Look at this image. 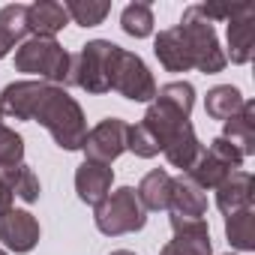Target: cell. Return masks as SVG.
Masks as SVG:
<instances>
[{
    "instance_id": "obj_1",
    "label": "cell",
    "mask_w": 255,
    "mask_h": 255,
    "mask_svg": "<svg viewBox=\"0 0 255 255\" xmlns=\"http://www.w3.org/2000/svg\"><path fill=\"white\" fill-rule=\"evenodd\" d=\"M36 123H42L45 129L51 132L54 144L63 147V150H81L84 147V138H87V120H84V111L81 105L57 84H51L33 114Z\"/></svg>"
},
{
    "instance_id": "obj_2",
    "label": "cell",
    "mask_w": 255,
    "mask_h": 255,
    "mask_svg": "<svg viewBox=\"0 0 255 255\" xmlns=\"http://www.w3.org/2000/svg\"><path fill=\"white\" fill-rule=\"evenodd\" d=\"M180 33L186 39V48L192 54V69L204 72V75H216L225 69V51L219 48V36L213 30V21L204 18L201 6H189L180 18Z\"/></svg>"
},
{
    "instance_id": "obj_3",
    "label": "cell",
    "mask_w": 255,
    "mask_h": 255,
    "mask_svg": "<svg viewBox=\"0 0 255 255\" xmlns=\"http://www.w3.org/2000/svg\"><path fill=\"white\" fill-rule=\"evenodd\" d=\"M69 57L72 54L57 39L30 36L15 51V69L27 72V75H39V81L60 87V84H66V75H69Z\"/></svg>"
},
{
    "instance_id": "obj_4",
    "label": "cell",
    "mask_w": 255,
    "mask_h": 255,
    "mask_svg": "<svg viewBox=\"0 0 255 255\" xmlns=\"http://www.w3.org/2000/svg\"><path fill=\"white\" fill-rule=\"evenodd\" d=\"M114 42L108 39H93L87 42L78 54L69 57V75H66V84L72 87H81L87 93H108L111 84H108V72H111V57H114Z\"/></svg>"
},
{
    "instance_id": "obj_5",
    "label": "cell",
    "mask_w": 255,
    "mask_h": 255,
    "mask_svg": "<svg viewBox=\"0 0 255 255\" xmlns=\"http://www.w3.org/2000/svg\"><path fill=\"white\" fill-rule=\"evenodd\" d=\"M96 228L108 237H120V234H132L141 231L147 222V210L141 207V201L135 198L132 186H120L114 192L105 195L102 204H96Z\"/></svg>"
},
{
    "instance_id": "obj_6",
    "label": "cell",
    "mask_w": 255,
    "mask_h": 255,
    "mask_svg": "<svg viewBox=\"0 0 255 255\" xmlns=\"http://www.w3.org/2000/svg\"><path fill=\"white\" fill-rule=\"evenodd\" d=\"M108 84L111 90H117L120 96L132 99V102H153L156 99V81L147 69V63L126 51V48H114V57H111V72H108Z\"/></svg>"
},
{
    "instance_id": "obj_7",
    "label": "cell",
    "mask_w": 255,
    "mask_h": 255,
    "mask_svg": "<svg viewBox=\"0 0 255 255\" xmlns=\"http://www.w3.org/2000/svg\"><path fill=\"white\" fill-rule=\"evenodd\" d=\"M126 132H129V123L120 120V117H108L102 123H96L93 129L84 138V156L90 162H102L111 165L123 150H126Z\"/></svg>"
},
{
    "instance_id": "obj_8",
    "label": "cell",
    "mask_w": 255,
    "mask_h": 255,
    "mask_svg": "<svg viewBox=\"0 0 255 255\" xmlns=\"http://www.w3.org/2000/svg\"><path fill=\"white\" fill-rule=\"evenodd\" d=\"M171 228H174V240H168L159 255H210L213 252L210 228L204 219L171 216Z\"/></svg>"
},
{
    "instance_id": "obj_9",
    "label": "cell",
    "mask_w": 255,
    "mask_h": 255,
    "mask_svg": "<svg viewBox=\"0 0 255 255\" xmlns=\"http://www.w3.org/2000/svg\"><path fill=\"white\" fill-rule=\"evenodd\" d=\"M51 84L45 81H15V84H6L3 93H0V114L6 117H15V120H33L45 90Z\"/></svg>"
},
{
    "instance_id": "obj_10",
    "label": "cell",
    "mask_w": 255,
    "mask_h": 255,
    "mask_svg": "<svg viewBox=\"0 0 255 255\" xmlns=\"http://www.w3.org/2000/svg\"><path fill=\"white\" fill-rule=\"evenodd\" d=\"M0 240L12 252H30L39 243V222L27 210H6L0 216Z\"/></svg>"
},
{
    "instance_id": "obj_11",
    "label": "cell",
    "mask_w": 255,
    "mask_h": 255,
    "mask_svg": "<svg viewBox=\"0 0 255 255\" xmlns=\"http://www.w3.org/2000/svg\"><path fill=\"white\" fill-rule=\"evenodd\" d=\"M111 183H114V171L111 165H102V162H90L84 159L75 171V192L84 204L96 207L105 201V195L111 192Z\"/></svg>"
},
{
    "instance_id": "obj_12",
    "label": "cell",
    "mask_w": 255,
    "mask_h": 255,
    "mask_svg": "<svg viewBox=\"0 0 255 255\" xmlns=\"http://www.w3.org/2000/svg\"><path fill=\"white\" fill-rule=\"evenodd\" d=\"M168 210H171V216H180V219H204V213H207V192L189 174H180V177L171 180Z\"/></svg>"
},
{
    "instance_id": "obj_13",
    "label": "cell",
    "mask_w": 255,
    "mask_h": 255,
    "mask_svg": "<svg viewBox=\"0 0 255 255\" xmlns=\"http://www.w3.org/2000/svg\"><path fill=\"white\" fill-rule=\"evenodd\" d=\"M252 189H255V180L249 171L237 168L231 171L219 186H216V207L228 216L234 210H243V207H252Z\"/></svg>"
},
{
    "instance_id": "obj_14",
    "label": "cell",
    "mask_w": 255,
    "mask_h": 255,
    "mask_svg": "<svg viewBox=\"0 0 255 255\" xmlns=\"http://www.w3.org/2000/svg\"><path fill=\"white\" fill-rule=\"evenodd\" d=\"M183 123H189V117L180 114L177 108H171V105L162 102V99H153L150 108H147V114H144V120H141V126H144V129L159 141L162 150H165V144L171 141V135L180 129Z\"/></svg>"
},
{
    "instance_id": "obj_15",
    "label": "cell",
    "mask_w": 255,
    "mask_h": 255,
    "mask_svg": "<svg viewBox=\"0 0 255 255\" xmlns=\"http://www.w3.org/2000/svg\"><path fill=\"white\" fill-rule=\"evenodd\" d=\"M66 24H69V15H66V6L63 3H54V0H39V3H30L27 6V30L33 36L54 39V33H60Z\"/></svg>"
},
{
    "instance_id": "obj_16",
    "label": "cell",
    "mask_w": 255,
    "mask_h": 255,
    "mask_svg": "<svg viewBox=\"0 0 255 255\" xmlns=\"http://www.w3.org/2000/svg\"><path fill=\"white\" fill-rule=\"evenodd\" d=\"M153 54L159 57V63L168 72H189L192 69V54L186 48V39L180 33V27H168L156 36L153 42Z\"/></svg>"
},
{
    "instance_id": "obj_17",
    "label": "cell",
    "mask_w": 255,
    "mask_h": 255,
    "mask_svg": "<svg viewBox=\"0 0 255 255\" xmlns=\"http://www.w3.org/2000/svg\"><path fill=\"white\" fill-rule=\"evenodd\" d=\"M222 138L231 141L243 153V159L255 153V102H243V108L225 120Z\"/></svg>"
},
{
    "instance_id": "obj_18",
    "label": "cell",
    "mask_w": 255,
    "mask_h": 255,
    "mask_svg": "<svg viewBox=\"0 0 255 255\" xmlns=\"http://www.w3.org/2000/svg\"><path fill=\"white\" fill-rule=\"evenodd\" d=\"M201 141H198V135H195V129H192V123H183L180 129L171 135V141L165 144V159L174 165V168H180L183 174L195 165V159L201 156Z\"/></svg>"
},
{
    "instance_id": "obj_19",
    "label": "cell",
    "mask_w": 255,
    "mask_h": 255,
    "mask_svg": "<svg viewBox=\"0 0 255 255\" xmlns=\"http://www.w3.org/2000/svg\"><path fill=\"white\" fill-rule=\"evenodd\" d=\"M171 174L162 171V168H153L141 177L138 189H135V198L141 201L144 210H168V201H171Z\"/></svg>"
},
{
    "instance_id": "obj_20",
    "label": "cell",
    "mask_w": 255,
    "mask_h": 255,
    "mask_svg": "<svg viewBox=\"0 0 255 255\" xmlns=\"http://www.w3.org/2000/svg\"><path fill=\"white\" fill-rule=\"evenodd\" d=\"M255 48V15H243L228 21V54L225 60L231 63H249Z\"/></svg>"
},
{
    "instance_id": "obj_21",
    "label": "cell",
    "mask_w": 255,
    "mask_h": 255,
    "mask_svg": "<svg viewBox=\"0 0 255 255\" xmlns=\"http://www.w3.org/2000/svg\"><path fill=\"white\" fill-rule=\"evenodd\" d=\"M225 237L234 249L240 252H252L255 249V210L243 207L225 216Z\"/></svg>"
},
{
    "instance_id": "obj_22",
    "label": "cell",
    "mask_w": 255,
    "mask_h": 255,
    "mask_svg": "<svg viewBox=\"0 0 255 255\" xmlns=\"http://www.w3.org/2000/svg\"><path fill=\"white\" fill-rule=\"evenodd\" d=\"M27 33L30 30H27V6L24 3H9L0 9V45L6 51L21 45Z\"/></svg>"
},
{
    "instance_id": "obj_23",
    "label": "cell",
    "mask_w": 255,
    "mask_h": 255,
    "mask_svg": "<svg viewBox=\"0 0 255 255\" xmlns=\"http://www.w3.org/2000/svg\"><path fill=\"white\" fill-rule=\"evenodd\" d=\"M243 93L234 87V84H219V87H213V90H207V99H204V111H207V117H213V120H228V117H234L240 108H243Z\"/></svg>"
},
{
    "instance_id": "obj_24",
    "label": "cell",
    "mask_w": 255,
    "mask_h": 255,
    "mask_svg": "<svg viewBox=\"0 0 255 255\" xmlns=\"http://www.w3.org/2000/svg\"><path fill=\"white\" fill-rule=\"evenodd\" d=\"M186 174H189V177H192V180L204 189V192H207V189H216V186H219V183L231 174V168H228L222 159H216L213 153L201 150V156L195 159V165H192Z\"/></svg>"
},
{
    "instance_id": "obj_25",
    "label": "cell",
    "mask_w": 255,
    "mask_h": 255,
    "mask_svg": "<svg viewBox=\"0 0 255 255\" xmlns=\"http://www.w3.org/2000/svg\"><path fill=\"white\" fill-rule=\"evenodd\" d=\"M63 6H66V15L75 24H81V27H96L111 12L108 0H69V3H63Z\"/></svg>"
},
{
    "instance_id": "obj_26",
    "label": "cell",
    "mask_w": 255,
    "mask_h": 255,
    "mask_svg": "<svg viewBox=\"0 0 255 255\" xmlns=\"http://www.w3.org/2000/svg\"><path fill=\"white\" fill-rule=\"evenodd\" d=\"M120 27L123 33H129L135 39H144L153 33V12H150V3H129L120 15Z\"/></svg>"
},
{
    "instance_id": "obj_27",
    "label": "cell",
    "mask_w": 255,
    "mask_h": 255,
    "mask_svg": "<svg viewBox=\"0 0 255 255\" xmlns=\"http://www.w3.org/2000/svg\"><path fill=\"white\" fill-rule=\"evenodd\" d=\"M156 99L168 102L171 108H177L180 114H192V105H195V87L189 81H171V84H162L156 90Z\"/></svg>"
},
{
    "instance_id": "obj_28",
    "label": "cell",
    "mask_w": 255,
    "mask_h": 255,
    "mask_svg": "<svg viewBox=\"0 0 255 255\" xmlns=\"http://www.w3.org/2000/svg\"><path fill=\"white\" fill-rule=\"evenodd\" d=\"M24 159V138L0 123V165H21Z\"/></svg>"
},
{
    "instance_id": "obj_29",
    "label": "cell",
    "mask_w": 255,
    "mask_h": 255,
    "mask_svg": "<svg viewBox=\"0 0 255 255\" xmlns=\"http://www.w3.org/2000/svg\"><path fill=\"white\" fill-rule=\"evenodd\" d=\"M126 150H132V153L141 156V159H150V156H156L162 147H159V141L144 129L141 123H135V126H129V132H126Z\"/></svg>"
},
{
    "instance_id": "obj_30",
    "label": "cell",
    "mask_w": 255,
    "mask_h": 255,
    "mask_svg": "<svg viewBox=\"0 0 255 255\" xmlns=\"http://www.w3.org/2000/svg\"><path fill=\"white\" fill-rule=\"evenodd\" d=\"M201 12L207 21H234L243 15H255L252 3H201Z\"/></svg>"
},
{
    "instance_id": "obj_31",
    "label": "cell",
    "mask_w": 255,
    "mask_h": 255,
    "mask_svg": "<svg viewBox=\"0 0 255 255\" xmlns=\"http://www.w3.org/2000/svg\"><path fill=\"white\" fill-rule=\"evenodd\" d=\"M39 192H42V186H39V177L33 174V168L30 165H18V174H15V183H12V195H18L21 201H27V204H33V201H39Z\"/></svg>"
},
{
    "instance_id": "obj_32",
    "label": "cell",
    "mask_w": 255,
    "mask_h": 255,
    "mask_svg": "<svg viewBox=\"0 0 255 255\" xmlns=\"http://www.w3.org/2000/svg\"><path fill=\"white\" fill-rule=\"evenodd\" d=\"M207 153H213L216 159H222V162H225V165H228L231 171H237V168L243 165V153H240V150H237V147H234L231 141H225L222 135H216V138L210 141Z\"/></svg>"
},
{
    "instance_id": "obj_33",
    "label": "cell",
    "mask_w": 255,
    "mask_h": 255,
    "mask_svg": "<svg viewBox=\"0 0 255 255\" xmlns=\"http://www.w3.org/2000/svg\"><path fill=\"white\" fill-rule=\"evenodd\" d=\"M111 255H135V252H129V249H114Z\"/></svg>"
},
{
    "instance_id": "obj_34",
    "label": "cell",
    "mask_w": 255,
    "mask_h": 255,
    "mask_svg": "<svg viewBox=\"0 0 255 255\" xmlns=\"http://www.w3.org/2000/svg\"><path fill=\"white\" fill-rule=\"evenodd\" d=\"M0 255H6V252H3V249H0Z\"/></svg>"
},
{
    "instance_id": "obj_35",
    "label": "cell",
    "mask_w": 255,
    "mask_h": 255,
    "mask_svg": "<svg viewBox=\"0 0 255 255\" xmlns=\"http://www.w3.org/2000/svg\"><path fill=\"white\" fill-rule=\"evenodd\" d=\"M0 120H3V114H0Z\"/></svg>"
}]
</instances>
